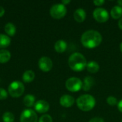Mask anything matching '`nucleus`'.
Wrapping results in <instances>:
<instances>
[{
    "mask_svg": "<svg viewBox=\"0 0 122 122\" xmlns=\"http://www.w3.org/2000/svg\"><path fill=\"white\" fill-rule=\"evenodd\" d=\"M35 74L32 70H26L22 75V80L26 83H30L34 81Z\"/></svg>",
    "mask_w": 122,
    "mask_h": 122,
    "instance_id": "obj_20",
    "label": "nucleus"
},
{
    "mask_svg": "<svg viewBox=\"0 0 122 122\" xmlns=\"http://www.w3.org/2000/svg\"><path fill=\"white\" fill-rule=\"evenodd\" d=\"M11 44V39L9 36L4 34H0V49H5Z\"/></svg>",
    "mask_w": 122,
    "mask_h": 122,
    "instance_id": "obj_16",
    "label": "nucleus"
},
{
    "mask_svg": "<svg viewBox=\"0 0 122 122\" xmlns=\"http://www.w3.org/2000/svg\"><path fill=\"white\" fill-rule=\"evenodd\" d=\"M86 17V13L84 9H77L74 13V18L78 23H82Z\"/></svg>",
    "mask_w": 122,
    "mask_h": 122,
    "instance_id": "obj_13",
    "label": "nucleus"
},
{
    "mask_svg": "<svg viewBox=\"0 0 122 122\" xmlns=\"http://www.w3.org/2000/svg\"><path fill=\"white\" fill-rule=\"evenodd\" d=\"M4 31L6 34L7 36H13L16 31V28L15 25L13 23L8 22L5 26H4Z\"/></svg>",
    "mask_w": 122,
    "mask_h": 122,
    "instance_id": "obj_19",
    "label": "nucleus"
},
{
    "mask_svg": "<svg viewBox=\"0 0 122 122\" xmlns=\"http://www.w3.org/2000/svg\"><path fill=\"white\" fill-rule=\"evenodd\" d=\"M15 119V117L13 114V113L10 112H6L4 113L2 116V120L3 122H14Z\"/></svg>",
    "mask_w": 122,
    "mask_h": 122,
    "instance_id": "obj_22",
    "label": "nucleus"
},
{
    "mask_svg": "<svg viewBox=\"0 0 122 122\" xmlns=\"http://www.w3.org/2000/svg\"><path fill=\"white\" fill-rule=\"evenodd\" d=\"M117 107H118V109L120 112L122 113V99L120 100L119 102H118V104H117Z\"/></svg>",
    "mask_w": 122,
    "mask_h": 122,
    "instance_id": "obj_29",
    "label": "nucleus"
},
{
    "mask_svg": "<svg viewBox=\"0 0 122 122\" xmlns=\"http://www.w3.org/2000/svg\"><path fill=\"white\" fill-rule=\"evenodd\" d=\"M83 82L79 78L77 77H71L69 78L65 83L66 88L71 92H79L82 89Z\"/></svg>",
    "mask_w": 122,
    "mask_h": 122,
    "instance_id": "obj_6",
    "label": "nucleus"
},
{
    "mask_svg": "<svg viewBox=\"0 0 122 122\" xmlns=\"http://www.w3.org/2000/svg\"><path fill=\"white\" fill-rule=\"evenodd\" d=\"M8 97V92L3 88H0V100H4Z\"/></svg>",
    "mask_w": 122,
    "mask_h": 122,
    "instance_id": "obj_25",
    "label": "nucleus"
},
{
    "mask_svg": "<svg viewBox=\"0 0 122 122\" xmlns=\"http://www.w3.org/2000/svg\"><path fill=\"white\" fill-rule=\"evenodd\" d=\"M107 102L109 105L110 106H116L118 104V101L117 99V98L114 96H109L107 97Z\"/></svg>",
    "mask_w": 122,
    "mask_h": 122,
    "instance_id": "obj_23",
    "label": "nucleus"
},
{
    "mask_svg": "<svg viewBox=\"0 0 122 122\" xmlns=\"http://www.w3.org/2000/svg\"><path fill=\"white\" fill-rule=\"evenodd\" d=\"M23 103L26 107H32L35 104V97L32 94H26L23 99Z\"/></svg>",
    "mask_w": 122,
    "mask_h": 122,
    "instance_id": "obj_21",
    "label": "nucleus"
},
{
    "mask_svg": "<svg viewBox=\"0 0 122 122\" xmlns=\"http://www.w3.org/2000/svg\"><path fill=\"white\" fill-rule=\"evenodd\" d=\"M5 14V9L3 6H0V17H2Z\"/></svg>",
    "mask_w": 122,
    "mask_h": 122,
    "instance_id": "obj_28",
    "label": "nucleus"
},
{
    "mask_svg": "<svg viewBox=\"0 0 122 122\" xmlns=\"http://www.w3.org/2000/svg\"><path fill=\"white\" fill-rule=\"evenodd\" d=\"M38 117L35 111L31 109H24L20 116V122H37Z\"/></svg>",
    "mask_w": 122,
    "mask_h": 122,
    "instance_id": "obj_8",
    "label": "nucleus"
},
{
    "mask_svg": "<svg viewBox=\"0 0 122 122\" xmlns=\"http://www.w3.org/2000/svg\"><path fill=\"white\" fill-rule=\"evenodd\" d=\"M68 64L71 70L74 71H81L86 69L87 61L82 54L75 52L69 56Z\"/></svg>",
    "mask_w": 122,
    "mask_h": 122,
    "instance_id": "obj_2",
    "label": "nucleus"
},
{
    "mask_svg": "<svg viewBox=\"0 0 122 122\" xmlns=\"http://www.w3.org/2000/svg\"><path fill=\"white\" fill-rule=\"evenodd\" d=\"M75 102V99L74 98L69 94H64L63 96L61 97L60 99H59V103L61 104V106H62L63 107L65 108H69L71 107H72L74 105Z\"/></svg>",
    "mask_w": 122,
    "mask_h": 122,
    "instance_id": "obj_11",
    "label": "nucleus"
},
{
    "mask_svg": "<svg viewBox=\"0 0 122 122\" xmlns=\"http://www.w3.org/2000/svg\"><path fill=\"white\" fill-rule=\"evenodd\" d=\"M70 2H71V1H70V0H68V1H66V0H63V1H61V4L66 6V4H69Z\"/></svg>",
    "mask_w": 122,
    "mask_h": 122,
    "instance_id": "obj_31",
    "label": "nucleus"
},
{
    "mask_svg": "<svg viewBox=\"0 0 122 122\" xmlns=\"http://www.w3.org/2000/svg\"><path fill=\"white\" fill-rule=\"evenodd\" d=\"M102 41V34L96 30H88L81 36V43L87 49H94L99 46Z\"/></svg>",
    "mask_w": 122,
    "mask_h": 122,
    "instance_id": "obj_1",
    "label": "nucleus"
},
{
    "mask_svg": "<svg viewBox=\"0 0 122 122\" xmlns=\"http://www.w3.org/2000/svg\"><path fill=\"white\" fill-rule=\"evenodd\" d=\"M120 51H122V42L120 44Z\"/></svg>",
    "mask_w": 122,
    "mask_h": 122,
    "instance_id": "obj_33",
    "label": "nucleus"
},
{
    "mask_svg": "<svg viewBox=\"0 0 122 122\" xmlns=\"http://www.w3.org/2000/svg\"><path fill=\"white\" fill-rule=\"evenodd\" d=\"M11 53L9 51L6 49H1L0 50V64L7 63L11 59Z\"/></svg>",
    "mask_w": 122,
    "mask_h": 122,
    "instance_id": "obj_17",
    "label": "nucleus"
},
{
    "mask_svg": "<svg viewBox=\"0 0 122 122\" xmlns=\"http://www.w3.org/2000/svg\"><path fill=\"white\" fill-rule=\"evenodd\" d=\"M86 70L91 73V74H94L97 73L99 71L100 66L99 65V64L95 61H90L89 62L87 63L86 67Z\"/></svg>",
    "mask_w": 122,
    "mask_h": 122,
    "instance_id": "obj_15",
    "label": "nucleus"
},
{
    "mask_svg": "<svg viewBox=\"0 0 122 122\" xmlns=\"http://www.w3.org/2000/svg\"><path fill=\"white\" fill-rule=\"evenodd\" d=\"M38 65L39 69L44 72H48L51 70L53 67V62L48 56H42L39 59Z\"/></svg>",
    "mask_w": 122,
    "mask_h": 122,
    "instance_id": "obj_9",
    "label": "nucleus"
},
{
    "mask_svg": "<svg viewBox=\"0 0 122 122\" xmlns=\"http://www.w3.org/2000/svg\"><path fill=\"white\" fill-rule=\"evenodd\" d=\"M111 16L114 19H120L122 17V7L114 6L111 10Z\"/></svg>",
    "mask_w": 122,
    "mask_h": 122,
    "instance_id": "obj_18",
    "label": "nucleus"
},
{
    "mask_svg": "<svg viewBox=\"0 0 122 122\" xmlns=\"http://www.w3.org/2000/svg\"><path fill=\"white\" fill-rule=\"evenodd\" d=\"M39 122H53L52 117L49 114H43L39 119Z\"/></svg>",
    "mask_w": 122,
    "mask_h": 122,
    "instance_id": "obj_24",
    "label": "nucleus"
},
{
    "mask_svg": "<svg viewBox=\"0 0 122 122\" xmlns=\"http://www.w3.org/2000/svg\"></svg>",
    "mask_w": 122,
    "mask_h": 122,
    "instance_id": "obj_34",
    "label": "nucleus"
},
{
    "mask_svg": "<svg viewBox=\"0 0 122 122\" xmlns=\"http://www.w3.org/2000/svg\"><path fill=\"white\" fill-rule=\"evenodd\" d=\"M104 3H105V1H104V0H95V1H94V4L97 6H100L103 5Z\"/></svg>",
    "mask_w": 122,
    "mask_h": 122,
    "instance_id": "obj_27",
    "label": "nucleus"
},
{
    "mask_svg": "<svg viewBox=\"0 0 122 122\" xmlns=\"http://www.w3.org/2000/svg\"><path fill=\"white\" fill-rule=\"evenodd\" d=\"M67 48V43L63 40L59 39L54 44V49L58 53H64Z\"/></svg>",
    "mask_w": 122,
    "mask_h": 122,
    "instance_id": "obj_14",
    "label": "nucleus"
},
{
    "mask_svg": "<svg viewBox=\"0 0 122 122\" xmlns=\"http://www.w3.org/2000/svg\"><path fill=\"white\" fill-rule=\"evenodd\" d=\"M34 110L39 114H45L49 110V104L45 100H39L34 104Z\"/></svg>",
    "mask_w": 122,
    "mask_h": 122,
    "instance_id": "obj_10",
    "label": "nucleus"
},
{
    "mask_svg": "<svg viewBox=\"0 0 122 122\" xmlns=\"http://www.w3.org/2000/svg\"><path fill=\"white\" fill-rule=\"evenodd\" d=\"M118 25H119V29L122 30V17L119 19V22H118Z\"/></svg>",
    "mask_w": 122,
    "mask_h": 122,
    "instance_id": "obj_30",
    "label": "nucleus"
},
{
    "mask_svg": "<svg viewBox=\"0 0 122 122\" xmlns=\"http://www.w3.org/2000/svg\"><path fill=\"white\" fill-rule=\"evenodd\" d=\"M117 3H118L119 6H122V0H119V1H117Z\"/></svg>",
    "mask_w": 122,
    "mask_h": 122,
    "instance_id": "obj_32",
    "label": "nucleus"
},
{
    "mask_svg": "<svg viewBox=\"0 0 122 122\" xmlns=\"http://www.w3.org/2000/svg\"><path fill=\"white\" fill-rule=\"evenodd\" d=\"M24 85L19 81H12L8 87V93L13 98H19L24 94Z\"/></svg>",
    "mask_w": 122,
    "mask_h": 122,
    "instance_id": "obj_4",
    "label": "nucleus"
},
{
    "mask_svg": "<svg viewBox=\"0 0 122 122\" xmlns=\"http://www.w3.org/2000/svg\"><path fill=\"white\" fill-rule=\"evenodd\" d=\"M76 105L80 110L83 112H89L94 108L96 99L90 94H83L76 99Z\"/></svg>",
    "mask_w": 122,
    "mask_h": 122,
    "instance_id": "obj_3",
    "label": "nucleus"
},
{
    "mask_svg": "<svg viewBox=\"0 0 122 122\" xmlns=\"http://www.w3.org/2000/svg\"><path fill=\"white\" fill-rule=\"evenodd\" d=\"M67 12V9L65 5L61 4H54L49 11L50 15L52 18L56 19H60L64 18Z\"/></svg>",
    "mask_w": 122,
    "mask_h": 122,
    "instance_id": "obj_5",
    "label": "nucleus"
},
{
    "mask_svg": "<svg viewBox=\"0 0 122 122\" xmlns=\"http://www.w3.org/2000/svg\"><path fill=\"white\" fill-rule=\"evenodd\" d=\"M94 84H95V81L92 76H86L83 81L82 89L84 92H88L94 86Z\"/></svg>",
    "mask_w": 122,
    "mask_h": 122,
    "instance_id": "obj_12",
    "label": "nucleus"
},
{
    "mask_svg": "<svg viewBox=\"0 0 122 122\" xmlns=\"http://www.w3.org/2000/svg\"><path fill=\"white\" fill-rule=\"evenodd\" d=\"M89 122H104V121L101 117H94V118L91 119Z\"/></svg>",
    "mask_w": 122,
    "mask_h": 122,
    "instance_id": "obj_26",
    "label": "nucleus"
},
{
    "mask_svg": "<svg viewBox=\"0 0 122 122\" xmlns=\"http://www.w3.org/2000/svg\"><path fill=\"white\" fill-rule=\"evenodd\" d=\"M94 19L99 23H105L109 19V14L107 9L102 7H98L93 11Z\"/></svg>",
    "mask_w": 122,
    "mask_h": 122,
    "instance_id": "obj_7",
    "label": "nucleus"
}]
</instances>
